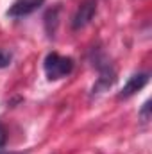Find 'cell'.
I'll use <instances>...</instances> for the list:
<instances>
[{"instance_id": "6da1fadb", "label": "cell", "mask_w": 152, "mask_h": 154, "mask_svg": "<svg viewBox=\"0 0 152 154\" xmlns=\"http://www.w3.org/2000/svg\"><path fill=\"white\" fill-rule=\"evenodd\" d=\"M74 66H75V63L72 57L59 56L57 52L47 54V57L43 61V70H45V75L48 77V81H59L63 77L70 75Z\"/></svg>"}, {"instance_id": "7a4b0ae2", "label": "cell", "mask_w": 152, "mask_h": 154, "mask_svg": "<svg viewBox=\"0 0 152 154\" xmlns=\"http://www.w3.org/2000/svg\"><path fill=\"white\" fill-rule=\"evenodd\" d=\"M93 66H97V70H99V79L93 84L91 93L97 95V93H102V91H106L108 88L113 86L114 81H116V72H114V68L111 66L109 59L102 52H97V56L93 59Z\"/></svg>"}, {"instance_id": "3957f363", "label": "cell", "mask_w": 152, "mask_h": 154, "mask_svg": "<svg viewBox=\"0 0 152 154\" xmlns=\"http://www.w3.org/2000/svg\"><path fill=\"white\" fill-rule=\"evenodd\" d=\"M97 13V2L95 0H84L79 7H77L75 14L72 18V29L79 31V29H84L95 16Z\"/></svg>"}, {"instance_id": "277c9868", "label": "cell", "mask_w": 152, "mask_h": 154, "mask_svg": "<svg viewBox=\"0 0 152 154\" xmlns=\"http://www.w3.org/2000/svg\"><path fill=\"white\" fill-rule=\"evenodd\" d=\"M43 4H45V0H16V2L7 9V16H11V18L27 16V14L38 11Z\"/></svg>"}, {"instance_id": "5b68a950", "label": "cell", "mask_w": 152, "mask_h": 154, "mask_svg": "<svg viewBox=\"0 0 152 154\" xmlns=\"http://www.w3.org/2000/svg\"><path fill=\"white\" fill-rule=\"evenodd\" d=\"M149 74L147 72H141V74H134V75L129 77V81L123 84L122 91L118 93V99H129L132 97L136 91H140L141 88H145V84L149 82Z\"/></svg>"}, {"instance_id": "8992f818", "label": "cell", "mask_w": 152, "mask_h": 154, "mask_svg": "<svg viewBox=\"0 0 152 154\" xmlns=\"http://www.w3.org/2000/svg\"><path fill=\"white\" fill-rule=\"evenodd\" d=\"M57 14H59V7L50 9V11L45 14V29H47L48 36H54V32H56V29H57Z\"/></svg>"}, {"instance_id": "52a82bcc", "label": "cell", "mask_w": 152, "mask_h": 154, "mask_svg": "<svg viewBox=\"0 0 152 154\" xmlns=\"http://www.w3.org/2000/svg\"><path fill=\"white\" fill-rule=\"evenodd\" d=\"M11 59H13V56H11L9 52L0 50V68H7V66L11 65Z\"/></svg>"}, {"instance_id": "ba28073f", "label": "cell", "mask_w": 152, "mask_h": 154, "mask_svg": "<svg viewBox=\"0 0 152 154\" xmlns=\"http://www.w3.org/2000/svg\"><path fill=\"white\" fill-rule=\"evenodd\" d=\"M150 100H147L145 104H143V108H141V111H140V118L143 120V122H147L149 118H150Z\"/></svg>"}, {"instance_id": "9c48e42d", "label": "cell", "mask_w": 152, "mask_h": 154, "mask_svg": "<svg viewBox=\"0 0 152 154\" xmlns=\"http://www.w3.org/2000/svg\"><path fill=\"white\" fill-rule=\"evenodd\" d=\"M5 140H7V133H5V127L0 124V149L5 145Z\"/></svg>"}]
</instances>
